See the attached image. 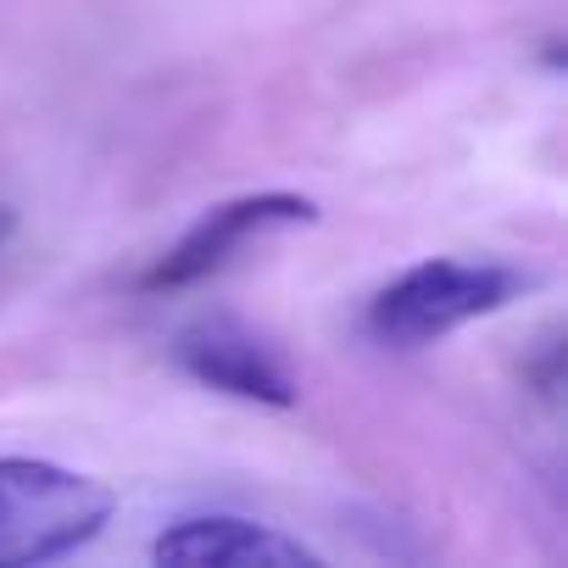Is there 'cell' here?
Masks as SVG:
<instances>
[{"instance_id":"obj_5","label":"cell","mask_w":568,"mask_h":568,"mask_svg":"<svg viewBox=\"0 0 568 568\" xmlns=\"http://www.w3.org/2000/svg\"><path fill=\"white\" fill-rule=\"evenodd\" d=\"M156 562H184V568H318L324 557L284 535L273 524H256V518H240V513H195V518H179L156 535L151 546Z\"/></svg>"},{"instance_id":"obj_6","label":"cell","mask_w":568,"mask_h":568,"mask_svg":"<svg viewBox=\"0 0 568 568\" xmlns=\"http://www.w3.org/2000/svg\"><path fill=\"white\" fill-rule=\"evenodd\" d=\"M12 229H18V212H12L7 201H0V245H7V240H12Z\"/></svg>"},{"instance_id":"obj_2","label":"cell","mask_w":568,"mask_h":568,"mask_svg":"<svg viewBox=\"0 0 568 568\" xmlns=\"http://www.w3.org/2000/svg\"><path fill=\"white\" fill-rule=\"evenodd\" d=\"M112 490L45 457H0V568H40L90 546L112 518Z\"/></svg>"},{"instance_id":"obj_1","label":"cell","mask_w":568,"mask_h":568,"mask_svg":"<svg viewBox=\"0 0 568 568\" xmlns=\"http://www.w3.org/2000/svg\"><path fill=\"white\" fill-rule=\"evenodd\" d=\"M529 291V273L507 262H463V256H429L407 273H396L368 302L363 329L385 352H424L446 335H457L474 318L501 313Z\"/></svg>"},{"instance_id":"obj_3","label":"cell","mask_w":568,"mask_h":568,"mask_svg":"<svg viewBox=\"0 0 568 568\" xmlns=\"http://www.w3.org/2000/svg\"><path fill=\"white\" fill-rule=\"evenodd\" d=\"M318 206L307 195H291V190H262V195H234V201H217L206 206L145 273H140V291L162 296V291H190V284L223 273L251 240L273 234V229H302L313 223Z\"/></svg>"},{"instance_id":"obj_4","label":"cell","mask_w":568,"mask_h":568,"mask_svg":"<svg viewBox=\"0 0 568 568\" xmlns=\"http://www.w3.org/2000/svg\"><path fill=\"white\" fill-rule=\"evenodd\" d=\"M173 357L206 390H223V396L256 402V407H296V379L234 318H195L173 341Z\"/></svg>"}]
</instances>
